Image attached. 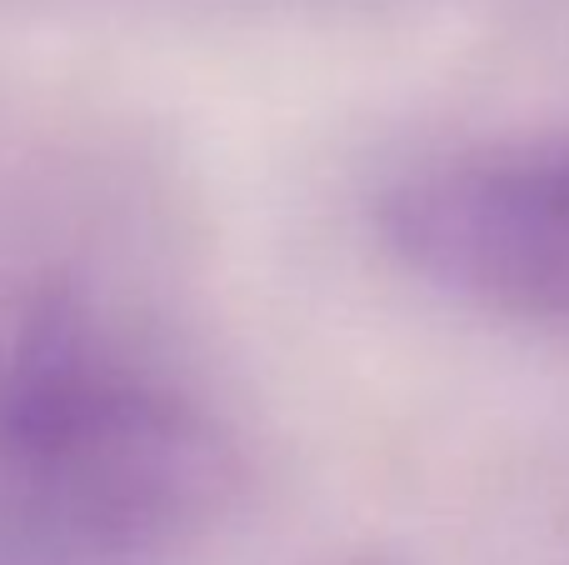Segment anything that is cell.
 Wrapping results in <instances>:
<instances>
[{
	"mask_svg": "<svg viewBox=\"0 0 569 565\" xmlns=\"http://www.w3.org/2000/svg\"><path fill=\"white\" fill-rule=\"evenodd\" d=\"M375 226L405 270L465 306L569 320V136L410 170Z\"/></svg>",
	"mask_w": 569,
	"mask_h": 565,
	"instance_id": "cell-2",
	"label": "cell"
},
{
	"mask_svg": "<svg viewBox=\"0 0 569 565\" xmlns=\"http://www.w3.org/2000/svg\"><path fill=\"white\" fill-rule=\"evenodd\" d=\"M345 565H380V561H345Z\"/></svg>",
	"mask_w": 569,
	"mask_h": 565,
	"instance_id": "cell-3",
	"label": "cell"
},
{
	"mask_svg": "<svg viewBox=\"0 0 569 565\" xmlns=\"http://www.w3.org/2000/svg\"><path fill=\"white\" fill-rule=\"evenodd\" d=\"M0 480L50 541L130 561L226 516L236 450L206 406L130 366L86 300L46 290L0 346Z\"/></svg>",
	"mask_w": 569,
	"mask_h": 565,
	"instance_id": "cell-1",
	"label": "cell"
}]
</instances>
